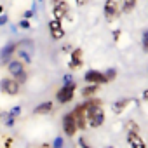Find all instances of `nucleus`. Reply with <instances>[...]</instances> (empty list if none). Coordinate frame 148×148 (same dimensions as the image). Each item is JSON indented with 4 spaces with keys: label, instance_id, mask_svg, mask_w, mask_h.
I'll return each instance as SVG.
<instances>
[{
    "label": "nucleus",
    "instance_id": "obj_36",
    "mask_svg": "<svg viewBox=\"0 0 148 148\" xmlns=\"http://www.w3.org/2000/svg\"><path fill=\"white\" fill-rule=\"evenodd\" d=\"M38 2H42V0H38Z\"/></svg>",
    "mask_w": 148,
    "mask_h": 148
},
{
    "label": "nucleus",
    "instance_id": "obj_6",
    "mask_svg": "<svg viewBox=\"0 0 148 148\" xmlns=\"http://www.w3.org/2000/svg\"><path fill=\"white\" fill-rule=\"evenodd\" d=\"M70 14V5L66 0H52V16L58 21H63Z\"/></svg>",
    "mask_w": 148,
    "mask_h": 148
},
{
    "label": "nucleus",
    "instance_id": "obj_30",
    "mask_svg": "<svg viewBox=\"0 0 148 148\" xmlns=\"http://www.w3.org/2000/svg\"><path fill=\"white\" fill-rule=\"evenodd\" d=\"M119 35H120V32H119V30H115V32H113V38H115V42L119 40Z\"/></svg>",
    "mask_w": 148,
    "mask_h": 148
},
{
    "label": "nucleus",
    "instance_id": "obj_18",
    "mask_svg": "<svg viewBox=\"0 0 148 148\" xmlns=\"http://www.w3.org/2000/svg\"><path fill=\"white\" fill-rule=\"evenodd\" d=\"M129 103H131V98H122V99L115 101V103L112 105V108H113V112H115L117 115H120L122 112H125V108H127Z\"/></svg>",
    "mask_w": 148,
    "mask_h": 148
},
{
    "label": "nucleus",
    "instance_id": "obj_26",
    "mask_svg": "<svg viewBox=\"0 0 148 148\" xmlns=\"http://www.w3.org/2000/svg\"><path fill=\"white\" fill-rule=\"evenodd\" d=\"M14 122H16V119H12V117H5V127H14Z\"/></svg>",
    "mask_w": 148,
    "mask_h": 148
},
{
    "label": "nucleus",
    "instance_id": "obj_35",
    "mask_svg": "<svg viewBox=\"0 0 148 148\" xmlns=\"http://www.w3.org/2000/svg\"><path fill=\"white\" fill-rule=\"evenodd\" d=\"M105 148H113V146H105Z\"/></svg>",
    "mask_w": 148,
    "mask_h": 148
},
{
    "label": "nucleus",
    "instance_id": "obj_14",
    "mask_svg": "<svg viewBox=\"0 0 148 148\" xmlns=\"http://www.w3.org/2000/svg\"><path fill=\"white\" fill-rule=\"evenodd\" d=\"M16 52V42H7L2 49H0V59L2 61H7L9 58H12Z\"/></svg>",
    "mask_w": 148,
    "mask_h": 148
},
{
    "label": "nucleus",
    "instance_id": "obj_7",
    "mask_svg": "<svg viewBox=\"0 0 148 148\" xmlns=\"http://www.w3.org/2000/svg\"><path fill=\"white\" fill-rule=\"evenodd\" d=\"M71 115L77 122V129L79 131H86L87 129V117H86V103L77 105L75 108L71 110Z\"/></svg>",
    "mask_w": 148,
    "mask_h": 148
},
{
    "label": "nucleus",
    "instance_id": "obj_16",
    "mask_svg": "<svg viewBox=\"0 0 148 148\" xmlns=\"http://www.w3.org/2000/svg\"><path fill=\"white\" fill-rule=\"evenodd\" d=\"M98 91H99V86H96V84H87V86L80 91V94H82V98L91 99V98H94V96L98 94Z\"/></svg>",
    "mask_w": 148,
    "mask_h": 148
},
{
    "label": "nucleus",
    "instance_id": "obj_32",
    "mask_svg": "<svg viewBox=\"0 0 148 148\" xmlns=\"http://www.w3.org/2000/svg\"><path fill=\"white\" fill-rule=\"evenodd\" d=\"M77 2V5H84V4H87V0H75Z\"/></svg>",
    "mask_w": 148,
    "mask_h": 148
},
{
    "label": "nucleus",
    "instance_id": "obj_11",
    "mask_svg": "<svg viewBox=\"0 0 148 148\" xmlns=\"http://www.w3.org/2000/svg\"><path fill=\"white\" fill-rule=\"evenodd\" d=\"M82 64H84V51H82L80 47H77V49H73L71 54H70L68 68H70V70H79Z\"/></svg>",
    "mask_w": 148,
    "mask_h": 148
},
{
    "label": "nucleus",
    "instance_id": "obj_3",
    "mask_svg": "<svg viewBox=\"0 0 148 148\" xmlns=\"http://www.w3.org/2000/svg\"><path fill=\"white\" fill-rule=\"evenodd\" d=\"M7 73H9V77H12L19 86L26 84V80H28V70H26L25 63L19 61V59H11L7 63Z\"/></svg>",
    "mask_w": 148,
    "mask_h": 148
},
{
    "label": "nucleus",
    "instance_id": "obj_25",
    "mask_svg": "<svg viewBox=\"0 0 148 148\" xmlns=\"http://www.w3.org/2000/svg\"><path fill=\"white\" fill-rule=\"evenodd\" d=\"M141 45H143V51L148 52V30L143 33V40H141Z\"/></svg>",
    "mask_w": 148,
    "mask_h": 148
},
{
    "label": "nucleus",
    "instance_id": "obj_27",
    "mask_svg": "<svg viewBox=\"0 0 148 148\" xmlns=\"http://www.w3.org/2000/svg\"><path fill=\"white\" fill-rule=\"evenodd\" d=\"M9 23V16L7 14H0V26H4Z\"/></svg>",
    "mask_w": 148,
    "mask_h": 148
},
{
    "label": "nucleus",
    "instance_id": "obj_20",
    "mask_svg": "<svg viewBox=\"0 0 148 148\" xmlns=\"http://www.w3.org/2000/svg\"><path fill=\"white\" fill-rule=\"evenodd\" d=\"M7 115H9V117H12V119L19 117V115H21V105H16V106H12V108L7 112Z\"/></svg>",
    "mask_w": 148,
    "mask_h": 148
},
{
    "label": "nucleus",
    "instance_id": "obj_9",
    "mask_svg": "<svg viewBox=\"0 0 148 148\" xmlns=\"http://www.w3.org/2000/svg\"><path fill=\"white\" fill-rule=\"evenodd\" d=\"M77 122H75V119H73V115H71V112H68V113H64V117H63V132L68 136V138H73L77 134Z\"/></svg>",
    "mask_w": 148,
    "mask_h": 148
},
{
    "label": "nucleus",
    "instance_id": "obj_24",
    "mask_svg": "<svg viewBox=\"0 0 148 148\" xmlns=\"http://www.w3.org/2000/svg\"><path fill=\"white\" fill-rule=\"evenodd\" d=\"M18 26H19L21 30H30V28H32V23H30L28 19H19Z\"/></svg>",
    "mask_w": 148,
    "mask_h": 148
},
{
    "label": "nucleus",
    "instance_id": "obj_23",
    "mask_svg": "<svg viewBox=\"0 0 148 148\" xmlns=\"http://www.w3.org/2000/svg\"><path fill=\"white\" fill-rule=\"evenodd\" d=\"M51 146H52V148H63V146H64V139H63L61 136H58V138L52 141V145H51Z\"/></svg>",
    "mask_w": 148,
    "mask_h": 148
},
{
    "label": "nucleus",
    "instance_id": "obj_31",
    "mask_svg": "<svg viewBox=\"0 0 148 148\" xmlns=\"http://www.w3.org/2000/svg\"><path fill=\"white\" fill-rule=\"evenodd\" d=\"M143 99H145V101H148V89H145V91H143Z\"/></svg>",
    "mask_w": 148,
    "mask_h": 148
},
{
    "label": "nucleus",
    "instance_id": "obj_15",
    "mask_svg": "<svg viewBox=\"0 0 148 148\" xmlns=\"http://www.w3.org/2000/svg\"><path fill=\"white\" fill-rule=\"evenodd\" d=\"M52 108H54L52 101H44V103H40V105H37L33 108V113L35 115H47V113L52 112Z\"/></svg>",
    "mask_w": 148,
    "mask_h": 148
},
{
    "label": "nucleus",
    "instance_id": "obj_10",
    "mask_svg": "<svg viewBox=\"0 0 148 148\" xmlns=\"http://www.w3.org/2000/svg\"><path fill=\"white\" fill-rule=\"evenodd\" d=\"M84 80H86L87 84H96V86L108 84L105 73H103V71H98V70H87L86 75H84Z\"/></svg>",
    "mask_w": 148,
    "mask_h": 148
},
{
    "label": "nucleus",
    "instance_id": "obj_17",
    "mask_svg": "<svg viewBox=\"0 0 148 148\" xmlns=\"http://www.w3.org/2000/svg\"><path fill=\"white\" fill-rule=\"evenodd\" d=\"M136 4H138V0H119V7H120V11L124 14L132 12L134 7H136Z\"/></svg>",
    "mask_w": 148,
    "mask_h": 148
},
{
    "label": "nucleus",
    "instance_id": "obj_22",
    "mask_svg": "<svg viewBox=\"0 0 148 148\" xmlns=\"http://www.w3.org/2000/svg\"><path fill=\"white\" fill-rule=\"evenodd\" d=\"M12 143H14V138L12 136H4V139H2V146L4 148H11Z\"/></svg>",
    "mask_w": 148,
    "mask_h": 148
},
{
    "label": "nucleus",
    "instance_id": "obj_1",
    "mask_svg": "<svg viewBox=\"0 0 148 148\" xmlns=\"http://www.w3.org/2000/svg\"><path fill=\"white\" fill-rule=\"evenodd\" d=\"M86 103V117H87V127H101L105 124V110H103V103L96 98H91Z\"/></svg>",
    "mask_w": 148,
    "mask_h": 148
},
{
    "label": "nucleus",
    "instance_id": "obj_4",
    "mask_svg": "<svg viewBox=\"0 0 148 148\" xmlns=\"http://www.w3.org/2000/svg\"><path fill=\"white\" fill-rule=\"evenodd\" d=\"M75 91H77V84L73 82V80L63 84V86L58 89V92H56V99H58V103H61V105L70 103L73 98H75Z\"/></svg>",
    "mask_w": 148,
    "mask_h": 148
},
{
    "label": "nucleus",
    "instance_id": "obj_19",
    "mask_svg": "<svg viewBox=\"0 0 148 148\" xmlns=\"http://www.w3.org/2000/svg\"><path fill=\"white\" fill-rule=\"evenodd\" d=\"M125 129H127V132H139V125L134 120H127L125 122Z\"/></svg>",
    "mask_w": 148,
    "mask_h": 148
},
{
    "label": "nucleus",
    "instance_id": "obj_29",
    "mask_svg": "<svg viewBox=\"0 0 148 148\" xmlns=\"http://www.w3.org/2000/svg\"><path fill=\"white\" fill-rule=\"evenodd\" d=\"M30 18H33V11H32V9L25 12V16H23V19H30Z\"/></svg>",
    "mask_w": 148,
    "mask_h": 148
},
{
    "label": "nucleus",
    "instance_id": "obj_33",
    "mask_svg": "<svg viewBox=\"0 0 148 148\" xmlns=\"http://www.w3.org/2000/svg\"><path fill=\"white\" fill-rule=\"evenodd\" d=\"M38 148H52V146H51V145H47V143H44V145H40Z\"/></svg>",
    "mask_w": 148,
    "mask_h": 148
},
{
    "label": "nucleus",
    "instance_id": "obj_5",
    "mask_svg": "<svg viewBox=\"0 0 148 148\" xmlns=\"http://www.w3.org/2000/svg\"><path fill=\"white\" fill-rule=\"evenodd\" d=\"M21 91V86L12 79V77H4L0 79V92L5 96H18Z\"/></svg>",
    "mask_w": 148,
    "mask_h": 148
},
{
    "label": "nucleus",
    "instance_id": "obj_34",
    "mask_svg": "<svg viewBox=\"0 0 148 148\" xmlns=\"http://www.w3.org/2000/svg\"><path fill=\"white\" fill-rule=\"evenodd\" d=\"M4 12V5H0V14H2Z\"/></svg>",
    "mask_w": 148,
    "mask_h": 148
},
{
    "label": "nucleus",
    "instance_id": "obj_28",
    "mask_svg": "<svg viewBox=\"0 0 148 148\" xmlns=\"http://www.w3.org/2000/svg\"><path fill=\"white\" fill-rule=\"evenodd\" d=\"M79 145H80V148H92V146H89V143H87L84 138H80V139H79Z\"/></svg>",
    "mask_w": 148,
    "mask_h": 148
},
{
    "label": "nucleus",
    "instance_id": "obj_12",
    "mask_svg": "<svg viewBox=\"0 0 148 148\" xmlns=\"http://www.w3.org/2000/svg\"><path fill=\"white\" fill-rule=\"evenodd\" d=\"M49 33H51L52 40H61V38L64 37L63 23L58 21V19H51V21H49Z\"/></svg>",
    "mask_w": 148,
    "mask_h": 148
},
{
    "label": "nucleus",
    "instance_id": "obj_8",
    "mask_svg": "<svg viewBox=\"0 0 148 148\" xmlns=\"http://www.w3.org/2000/svg\"><path fill=\"white\" fill-rule=\"evenodd\" d=\"M103 12H105V19L108 23L115 21L120 14V7H119V2L117 0H105V7H103Z\"/></svg>",
    "mask_w": 148,
    "mask_h": 148
},
{
    "label": "nucleus",
    "instance_id": "obj_13",
    "mask_svg": "<svg viewBox=\"0 0 148 148\" xmlns=\"http://www.w3.org/2000/svg\"><path fill=\"white\" fill-rule=\"evenodd\" d=\"M127 143L131 148H146V143L139 132H127Z\"/></svg>",
    "mask_w": 148,
    "mask_h": 148
},
{
    "label": "nucleus",
    "instance_id": "obj_21",
    "mask_svg": "<svg viewBox=\"0 0 148 148\" xmlns=\"http://www.w3.org/2000/svg\"><path fill=\"white\" fill-rule=\"evenodd\" d=\"M105 77H106V80H108V82H112V80L117 77V70H113V68L106 70V71H105Z\"/></svg>",
    "mask_w": 148,
    "mask_h": 148
},
{
    "label": "nucleus",
    "instance_id": "obj_2",
    "mask_svg": "<svg viewBox=\"0 0 148 148\" xmlns=\"http://www.w3.org/2000/svg\"><path fill=\"white\" fill-rule=\"evenodd\" d=\"M14 56H18L16 59L23 61L25 64H30L33 56H35V42L32 38H23L16 42V52Z\"/></svg>",
    "mask_w": 148,
    "mask_h": 148
}]
</instances>
